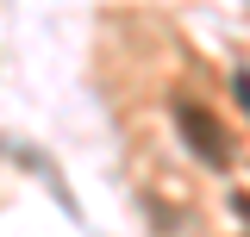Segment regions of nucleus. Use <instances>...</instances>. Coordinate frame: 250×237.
Instances as JSON below:
<instances>
[{"label":"nucleus","instance_id":"obj_2","mask_svg":"<svg viewBox=\"0 0 250 237\" xmlns=\"http://www.w3.org/2000/svg\"><path fill=\"white\" fill-rule=\"evenodd\" d=\"M238 100H244V113H250V75H238Z\"/></svg>","mask_w":250,"mask_h":237},{"label":"nucleus","instance_id":"obj_1","mask_svg":"<svg viewBox=\"0 0 250 237\" xmlns=\"http://www.w3.org/2000/svg\"><path fill=\"white\" fill-rule=\"evenodd\" d=\"M169 113H175V131H182V144L194 150L207 169H231V131H225V118H219L207 100H188V94H182Z\"/></svg>","mask_w":250,"mask_h":237}]
</instances>
